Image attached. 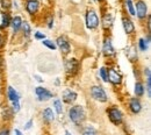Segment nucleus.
Returning a JSON list of instances; mask_svg holds the SVG:
<instances>
[{
	"instance_id": "obj_6",
	"label": "nucleus",
	"mask_w": 151,
	"mask_h": 135,
	"mask_svg": "<svg viewBox=\"0 0 151 135\" xmlns=\"http://www.w3.org/2000/svg\"><path fill=\"white\" fill-rule=\"evenodd\" d=\"M101 55L104 56V58L109 61H114L117 57V51L114 47L113 39L109 34H104V39L101 42Z\"/></svg>"
},
{
	"instance_id": "obj_29",
	"label": "nucleus",
	"mask_w": 151,
	"mask_h": 135,
	"mask_svg": "<svg viewBox=\"0 0 151 135\" xmlns=\"http://www.w3.org/2000/svg\"><path fill=\"white\" fill-rule=\"evenodd\" d=\"M41 43H42V45H43V47H45V48H47L48 50H50V51H56V50H57L55 40L48 39V38H47L45 40H43Z\"/></svg>"
},
{
	"instance_id": "obj_37",
	"label": "nucleus",
	"mask_w": 151,
	"mask_h": 135,
	"mask_svg": "<svg viewBox=\"0 0 151 135\" xmlns=\"http://www.w3.org/2000/svg\"><path fill=\"white\" fill-rule=\"evenodd\" d=\"M7 40H8L7 32H5V33H0V50L5 49V47H6V44H7Z\"/></svg>"
},
{
	"instance_id": "obj_36",
	"label": "nucleus",
	"mask_w": 151,
	"mask_h": 135,
	"mask_svg": "<svg viewBox=\"0 0 151 135\" xmlns=\"http://www.w3.org/2000/svg\"><path fill=\"white\" fill-rule=\"evenodd\" d=\"M9 106H11V108H12V111L14 112V114H15V116L19 113L21 110H22L21 101H14V103H11V104H9Z\"/></svg>"
},
{
	"instance_id": "obj_25",
	"label": "nucleus",
	"mask_w": 151,
	"mask_h": 135,
	"mask_svg": "<svg viewBox=\"0 0 151 135\" xmlns=\"http://www.w3.org/2000/svg\"><path fill=\"white\" fill-rule=\"evenodd\" d=\"M22 39L24 40H29L33 36V27H32V23L27 20H23V23H22V27H21V32H20Z\"/></svg>"
},
{
	"instance_id": "obj_10",
	"label": "nucleus",
	"mask_w": 151,
	"mask_h": 135,
	"mask_svg": "<svg viewBox=\"0 0 151 135\" xmlns=\"http://www.w3.org/2000/svg\"><path fill=\"white\" fill-rule=\"evenodd\" d=\"M135 2V13H136V19L138 22L143 23L147 18L150 15L149 12V5L147 0H134Z\"/></svg>"
},
{
	"instance_id": "obj_27",
	"label": "nucleus",
	"mask_w": 151,
	"mask_h": 135,
	"mask_svg": "<svg viewBox=\"0 0 151 135\" xmlns=\"http://www.w3.org/2000/svg\"><path fill=\"white\" fill-rule=\"evenodd\" d=\"M80 134L81 135H99L98 129L93 125H84L80 127Z\"/></svg>"
},
{
	"instance_id": "obj_23",
	"label": "nucleus",
	"mask_w": 151,
	"mask_h": 135,
	"mask_svg": "<svg viewBox=\"0 0 151 135\" xmlns=\"http://www.w3.org/2000/svg\"><path fill=\"white\" fill-rule=\"evenodd\" d=\"M132 93H134V97L136 98H144L145 96V87H144V82L143 79L141 80H135L134 83V89H132Z\"/></svg>"
},
{
	"instance_id": "obj_7",
	"label": "nucleus",
	"mask_w": 151,
	"mask_h": 135,
	"mask_svg": "<svg viewBox=\"0 0 151 135\" xmlns=\"http://www.w3.org/2000/svg\"><path fill=\"white\" fill-rule=\"evenodd\" d=\"M107 70H108V84L111 86H113L114 89L122 87L123 82H124V77H123L122 71L115 64L107 65Z\"/></svg>"
},
{
	"instance_id": "obj_14",
	"label": "nucleus",
	"mask_w": 151,
	"mask_h": 135,
	"mask_svg": "<svg viewBox=\"0 0 151 135\" xmlns=\"http://www.w3.org/2000/svg\"><path fill=\"white\" fill-rule=\"evenodd\" d=\"M23 9L29 17L35 18L40 14L42 9V4L40 0H24Z\"/></svg>"
},
{
	"instance_id": "obj_17",
	"label": "nucleus",
	"mask_w": 151,
	"mask_h": 135,
	"mask_svg": "<svg viewBox=\"0 0 151 135\" xmlns=\"http://www.w3.org/2000/svg\"><path fill=\"white\" fill-rule=\"evenodd\" d=\"M150 44H151V34L150 33H147L145 32V35L144 36H141L136 40V49L138 53H142V54H147L150 49Z\"/></svg>"
},
{
	"instance_id": "obj_4",
	"label": "nucleus",
	"mask_w": 151,
	"mask_h": 135,
	"mask_svg": "<svg viewBox=\"0 0 151 135\" xmlns=\"http://www.w3.org/2000/svg\"><path fill=\"white\" fill-rule=\"evenodd\" d=\"M84 23L87 30L95 32L100 28V14L93 7H88L84 14Z\"/></svg>"
},
{
	"instance_id": "obj_39",
	"label": "nucleus",
	"mask_w": 151,
	"mask_h": 135,
	"mask_svg": "<svg viewBox=\"0 0 151 135\" xmlns=\"http://www.w3.org/2000/svg\"><path fill=\"white\" fill-rule=\"evenodd\" d=\"M34 127V119H29L23 123V131H30Z\"/></svg>"
},
{
	"instance_id": "obj_35",
	"label": "nucleus",
	"mask_w": 151,
	"mask_h": 135,
	"mask_svg": "<svg viewBox=\"0 0 151 135\" xmlns=\"http://www.w3.org/2000/svg\"><path fill=\"white\" fill-rule=\"evenodd\" d=\"M144 87H145V96L148 97V99L151 98V78L144 79Z\"/></svg>"
},
{
	"instance_id": "obj_9",
	"label": "nucleus",
	"mask_w": 151,
	"mask_h": 135,
	"mask_svg": "<svg viewBox=\"0 0 151 135\" xmlns=\"http://www.w3.org/2000/svg\"><path fill=\"white\" fill-rule=\"evenodd\" d=\"M115 23V15L112 11H101L100 14V28L104 30V34H109Z\"/></svg>"
},
{
	"instance_id": "obj_13",
	"label": "nucleus",
	"mask_w": 151,
	"mask_h": 135,
	"mask_svg": "<svg viewBox=\"0 0 151 135\" xmlns=\"http://www.w3.org/2000/svg\"><path fill=\"white\" fill-rule=\"evenodd\" d=\"M121 26H122V29L124 32V34L129 38H132L136 35L137 33V26L135 23V21L132 18L126 15V14H122L121 17Z\"/></svg>"
},
{
	"instance_id": "obj_19",
	"label": "nucleus",
	"mask_w": 151,
	"mask_h": 135,
	"mask_svg": "<svg viewBox=\"0 0 151 135\" xmlns=\"http://www.w3.org/2000/svg\"><path fill=\"white\" fill-rule=\"evenodd\" d=\"M124 56L127 57V59L132 63V65L135 64H138V59H139V56H138V51L136 49V45L135 43H129L124 47Z\"/></svg>"
},
{
	"instance_id": "obj_8",
	"label": "nucleus",
	"mask_w": 151,
	"mask_h": 135,
	"mask_svg": "<svg viewBox=\"0 0 151 135\" xmlns=\"http://www.w3.org/2000/svg\"><path fill=\"white\" fill-rule=\"evenodd\" d=\"M55 43H56L57 50L59 51V54L64 57H68L71 55L72 53V43L70 39L64 35V34H60L58 35L56 39H55Z\"/></svg>"
},
{
	"instance_id": "obj_2",
	"label": "nucleus",
	"mask_w": 151,
	"mask_h": 135,
	"mask_svg": "<svg viewBox=\"0 0 151 135\" xmlns=\"http://www.w3.org/2000/svg\"><path fill=\"white\" fill-rule=\"evenodd\" d=\"M106 116L108 119V121L116 127H121L124 122H126V116L124 112L122 111V108L117 105V104H111L106 107L105 110Z\"/></svg>"
},
{
	"instance_id": "obj_46",
	"label": "nucleus",
	"mask_w": 151,
	"mask_h": 135,
	"mask_svg": "<svg viewBox=\"0 0 151 135\" xmlns=\"http://www.w3.org/2000/svg\"><path fill=\"white\" fill-rule=\"evenodd\" d=\"M64 135H73V134H72V132H71V131L65 129V131H64Z\"/></svg>"
},
{
	"instance_id": "obj_18",
	"label": "nucleus",
	"mask_w": 151,
	"mask_h": 135,
	"mask_svg": "<svg viewBox=\"0 0 151 135\" xmlns=\"http://www.w3.org/2000/svg\"><path fill=\"white\" fill-rule=\"evenodd\" d=\"M40 118H41V121L45 126H50L56 121L57 116L56 113L54 112V110L51 108V106H48V107L42 108V111L40 113Z\"/></svg>"
},
{
	"instance_id": "obj_3",
	"label": "nucleus",
	"mask_w": 151,
	"mask_h": 135,
	"mask_svg": "<svg viewBox=\"0 0 151 135\" xmlns=\"http://www.w3.org/2000/svg\"><path fill=\"white\" fill-rule=\"evenodd\" d=\"M88 96L90 98L98 103V104H108L109 103V95L104 85L101 84H92L88 87Z\"/></svg>"
},
{
	"instance_id": "obj_1",
	"label": "nucleus",
	"mask_w": 151,
	"mask_h": 135,
	"mask_svg": "<svg viewBox=\"0 0 151 135\" xmlns=\"http://www.w3.org/2000/svg\"><path fill=\"white\" fill-rule=\"evenodd\" d=\"M68 120L76 127H83L87 120V110L81 104H73L66 111Z\"/></svg>"
},
{
	"instance_id": "obj_33",
	"label": "nucleus",
	"mask_w": 151,
	"mask_h": 135,
	"mask_svg": "<svg viewBox=\"0 0 151 135\" xmlns=\"http://www.w3.org/2000/svg\"><path fill=\"white\" fill-rule=\"evenodd\" d=\"M33 38H34L35 41L42 42L43 40L47 39V34H45L44 32H42V30H35V32L33 33Z\"/></svg>"
},
{
	"instance_id": "obj_30",
	"label": "nucleus",
	"mask_w": 151,
	"mask_h": 135,
	"mask_svg": "<svg viewBox=\"0 0 151 135\" xmlns=\"http://www.w3.org/2000/svg\"><path fill=\"white\" fill-rule=\"evenodd\" d=\"M56 26V20H55V17L52 14H49L45 19V27L49 29V30H52Z\"/></svg>"
},
{
	"instance_id": "obj_11",
	"label": "nucleus",
	"mask_w": 151,
	"mask_h": 135,
	"mask_svg": "<svg viewBox=\"0 0 151 135\" xmlns=\"http://www.w3.org/2000/svg\"><path fill=\"white\" fill-rule=\"evenodd\" d=\"M34 95H35V99L37 100L38 103H48L50 100H52L56 95L54 91H51L50 89L43 86V85H37L34 89Z\"/></svg>"
},
{
	"instance_id": "obj_21",
	"label": "nucleus",
	"mask_w": 151,
	"mask_h": 135,
	"mask_svg": "<svg viewBox=\"0 0 151 135\" xmlns=\"http://www.w3.org/2000/svg\"><path fill=\"white\" fill-rule=\"evenodd\" d=\"M23 18L22 15L20 14H15L12 17V22H11V32H12V35L13 36H18L20 35V32H21V27H22V23H23Z\"/></svg>"
},
{
	"instance_id": "obj_16",
	"label": "nucleus",
	"mask_w": 151,
	"mask_h": 135,
	"mask_svg": "<svg viewBox=\"0 0 151 135\" xmlns=\"http://www.w3.org/2000/svg\"><path fill=\"white\" fill-rule=\"evenodd\" d=\"M15 118L14 112L12 111L9 104L7 103H1L0 104V120L2 121V123H11Z\"/></svg>"
},
{
	"instance_id": "obj_24",
	"label": "nucleus",
	"mask_w": 151,
	"mask_h": 135,
	"mask_svg": "<svg viewBox=\"0 0 151 135\" xmlns=\"http://www.w3.org/2000/svg\"><path fill=\"white\" fill-rule=\"evenodd\" d=\"M122 7H123V11H124L126 15H128L130 18H135L136 17L134 0H122Z\"/></svg>"
},
{
	"instance_id": "obj_26",
	"label": "nucleus",
	"mask_w": 151,
	"mask_h": 135,
	"mask_svg": "<svg viewBox=\"0 0 151 135\" xmlns=\"http://www.w3.org/2000/svg\"><path fill=\"white\" fill-rule=\"evenodd\" d=\"M51 108L54 110V112L56 113V116H63L64 112H65V105L64 103L62 101L60 98H54L52 99V106Z\"/></svg>"
},
{
	"instance_id": "obj_47",
	"label": "nucleus",
	"mask_w": 151,
	"mask_h": 135,
	"mask_svg": "<svg viewBox=\"0 0 151 135\" xmlns=\"http://www.w3.org/2000/svg\"><path fill=\"white\" fill-rule=\"evenodd\" d=\"M0 100H1V87H0Z\"/></svg>"
},
{
	"instance_id": "obj_5",
	"label": "nucleus",
	"mask_w": 151,
	"mask_h": 135,
	"mask_svg": "<svg viewBox=\"0 0 151 135\" xmlns=\"http://www.w3.org/2000/svg\"><path fill=\"white\" fill-rule=\"evenodd\" d=\"M63 68H64V74L68 78H75L79 72L81 68V63L77 57L73 56H68L64 58L63 62Z\"/></svg>"
},
{
	"instance_id": "obj_40",
	"label": "nucleus",
	"mask_w": 151,
	"mask_h": 135,
	"mask_svg": "<svg viewBox=\"0 0 151 135\" xmlns=\"http://www.w3.org/2000/svg\"><path fill=\"white\" fill-rule=\"evenodd\" d=\"M151 15H149L147 20L144 21V27H147V33H150V28H151Z\"/></svg>"
},
{
	"instance_id": "obj_42",
	"label": "nucleus",
	"mask_w": 151,
	"mask_h": 135,
	"mask_svg": "<svg viewBox=\"0 0 151 135\" xmlns=\"http://www.w3.org/2000/svg\"><path fill=\"white\" fill-rule=\"evenodd\" d=\"M12 9H15V11H19L20 9V4L18 0H13L12 1Z\"/></svg>"
},
{
	"instance_id": "obj_44",
	"label": "nucleus",
	"mask_w": 151,
	"mask_h": 135,
	"mask_svg": "<svg viewBox=\"0 0 151 135\" xmlns=\"http://www.w3.org/2000/svg\"><path fill=\"white\" fill-rule=\"evenodd\" d=\"M93 1H94V2H98L99 5H101V6H102V5H105L108 0H93Z\"/></svg>"
},
{
	"instance_id": "obj_32",
	"label": "nucleus",
	"mask_w": 151,
	"mask_h": 135,
	"mask_svg": "<svg viewBox=\"0 0 151 135\" xmlns=\"http://www.w3.org/2000/svg\"><path fill=\"white\" fill-rule=\"evenodd\" d=\"M132 75H134L135 80H141L142 79V70H141V66L138 64L132 65Z\"/></svg>"
},
{
	"instance_id": "obj_41",
	"label": "nucleus",
	"mask_w": 151,
	"mask_h": 135,
	"mask_svg": "<svg viewBox=\"0 0 151 135\" xmlns=\"http://www.w3.org/2000/svg\"><path fill=\"white\" fill-rule=\"evenodd\" d=\"M33 77H34V79H35V80L40 85H42V84L44 83V79H43V77H42L41 75H37V74H35V75H34Z\"/></svg>"
},
{
	"instance_id": "obj_20",
	"label": "nucleus",
	"mask_w": 151,
	"mask_h": 135,
	"mask_svg": "<svg viewBox=\"0 0 151 135\" xmlns=\"http://www.w3.org/2000/svg\"><path fill=\"white\" fill-rule=\"evenodd\" d=\"M5 97L7 99V103H14V101H21V95L18 91V89H15L12 85H7L5 89Z\"/></svg>"
},
{
	"instance_id": "obj_38",
	"label": "nucleus",
	"mask_w": 151,
	"mask_h": 135,
	"mask_svg": "<svg viewBox=\"0 0 151 135\" xmlns=\"http://www.w3.org/2000/svg\"><path fill=\"white\" fill-rule=\"evenodd\" d=\"M0 135H12V129L8 125L2 123L0 126Z\"/></svg>"
},
{
	"instance_id": "obj_31",
	"label": "nucleus",
	"mask_w": 151,
	"mask_h": 135,
	"mask_svg": "<svg viewBox=\"0 0 151 135\" xmlns=\"http://www.w3.org/2000/svg\"><path fill=\"white\" fill-rule=\"evenodd\" d=\"M0 8L2 12L12 11V0H0Z\"/></svg>"
},
{
	"instance_id": "obj_45",
	"label": "nucleus",
	"mask_w": 151,
	"mask_h": 135,
	"mask_svg": "<svg viewBox=\"0 0 151 135\" xmlns=\"http://www.w3.org/2000/svg\"><path fill=\"white\" fill-rule=\"evenodd\" d=\"M55 85H56V86H60V85H62V79H60V78H56V79H55Z\"/></svg>"
},
{
	"instance_id": "obj_12",
	"label": "nucleus",
	"mask_w": 151,
	"mask_h": 135,
	"mask_svg": "<svg viewBox=\"0 0 151 135\" xmlns=\"http://www.w3.org/2000/svg\"><path fill=\"white\" fill-rule=\"evenodd\" d=\"M126 106H127V110L128 112L132 114V116H139L144 108L143 106V103H142V99L139 98H136V97H128L127 100H126Z\"/></svg>"
},
{
	"instance_id": "obj_43",
	"label": "nucleus",
	"mask_w": 151,
	"mask_h": 135,
	"mask_svg": "<svg viewBox=\"0 0 151 135\" xmlns=\"http://www.w3.org/2000/svg\"><path fill=\"white\" fill-rule=\"evenodd\" d=\"M12 135H24V134H23V132L20 128H13L12 129Z\"/></svg>"
},
{
	"instance_id": "obj_15",
	"label": "nucleus",
	"mask_w": 151,
	"mask_h": 135,
	"mask_svg": "<svg viewBox=\"0 0 151 135\" xmlns=\"http://www.w3.org/2000/svg\"><path fill=\"white\" fill-rule=\"evenodd\" d=\"M78 98H79V93L76 90H73L72 87L64 89L62 91V95H60V99L64 103V105H69V106L76 104L77 100H78Z\"/></svg>"
},
{
	"instance_id": "obj_22",
	"label": "nucleus",
	"mask_w": 151,
	"mask_h": 135,
	"mask_svg": "<svg viewBox=\"0 0 151 135\" xmlns=\"http://www.w3.org/2000/svg\"><path fill=\"white\" fill-rule=\"evenodd\" d=\"M12 14L11 12H1V18H0V33L7 32L9 29L11 22H12Z\"/></svg>"
},
{
	"instance_id": "obj_34",
	"label": "nucleus",
	"mask_w": 151,
	"mask_h": 135,
	"mask_svg": "<svg viewBox=\"0 0 151 135\" xmlns=\"http://www.w3.org/2000/svg\"><path fill=\"white\" fill-rule=\"evenodd\" d=\"M142 70V79H148L151 78V68L149 65H144L141 68Z\"/></svg>"
},
{
	"instance_id": "obj_28",
	"label": "nucleus",
	"mask_w": 151,
	"mask_h": 135,
	"mask_svg": "<svg viewBox=\"0 0 151 135\" xmlns=\"http://www.w3.org/2000/svg\"><path fill=\"white\" fill-rule=\"evenodd\" d=\"M98 77L100 78V80L104 84H108V70H107V65H101L98 69Z\"/></svg>"
}]
</instances>
